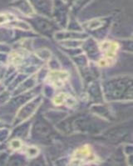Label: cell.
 Listing matches in <instances>:
<instances>
[{
	"mask_svg": "<svg viewBox=\"0 0 133 166\" xmlns=\"http://www.w3.org/2000/svg\"><path fill=\"white\" fill-rule=\"evenodd\" d=\"M10 16H11L10 14H5V13L0 14V24H3V23L8 22L10 20L9 19V17Z\"/></svg>",
	"mask_w": 133,
	"mask_h": 166,
	"instance_id": "7",
	"label": "cell"
},
{
	"mask_svg": "<svg viewBox=\"0 0 133 166\" xmlns=\"http://www.w3.org/2000/svg\"><path fill=\"white\" fill-rule=\"evenodd\" d=\"M21 146H22V143H21L19 140H18V139L13 140L11 142V147L13 149H14V150H18V149H20Z\"/></svg>",
	"mask_w": 133,
	"mask_h": 166,
	"instance_id": "8",
	"label": "cell"
},
{
	"mask_svg": "<svg viewBox=\"0 0 133 166\" xmlns=\"http://www.w3.org/2000/svg\"><path fill=\"white\" fill-rule=\"evenodd\" d=\"M95 161V156L89 145H85L75 151L73 155L72 165H84V162ZM85 163V164H86Z\"/></svg>",
	"mask_w": 133,
	"mask_h": 166,
	"instance_id": "1",
	"label": "cell"
},
{
	"mask_svg": "<svg viewBox=\"0 0 133 166\" xmlns=\"http://www.w3.org/2000/svg\"><path fill=\"white\" fill-rule=\"evenodd\" d=\"M27 154L29 157H34L38 154V150L36 147H29L27 150Z\"/></svg>",
	"mask_w": 133,
	"mask_h": 166,
	"instance_id": "6",
	"label": "cell"
},
{
	"mask_svg": "<svg viewBox=\"0 0 133 166\" xmlns=\"http://www.w3.org/2000/svg\"><path fill=\"white\" fill-rule=\"evenodd\" d=\"M68 78V73L64 71H52L48 76V82L56 88H59Z\"/></svg>",
	"mask_w": 133,
	"mask_h": 166,
	"instance_id": "2",
	"label": "cell"
},
{
	"mask_svg": "<svg viewBox=\"0 0 133 166\" xmlns=\"http://www.w3.org/2000/svg\"><path fill=\"white\" fill-rule=\"evenodd\" d=\"M67 98H68V96L66 94L62 93V94L56 95L55 97H54L53 103H54V105H61L66 100H67Z\"/></svg>",
	"mask_w": 133,
	"mask_h": 166,
	"instance_id": "4",
	"label": "cell"
},
{
	"mask_svg": "<svg viewBox=\"0 0 133 166\" xmlns=\"http://www.w3.org/2000/svg\"><path fill=\"white\" fill-rule=\"evenodd\" d=\"M118 48H119L118 45L112 41H104L100 45L101 51H102L106 54V56L109 57V58H111L112 56L116 54Z\"/></svg>",
	"mask_w": 133,
	"mask_h": 166,
	"instance_id": "3",
	"label": "cell"
},
{
	"mask_svg": "<svg viewBox=\"0 0 133 166\" xmlns=\"http://www.w3.org/2000/svg\"><path fill=\"white\" fill-rule=\"evenodd\" d=\"M112 64H113V59L111 58H109V57H106V59H101L99 61V65L101 67L109 66V65H111Z\"/></svg>",
	"mask_w": 133,
	"mask_h": 166,
	"instance_id": "5",
	"label": "cell"
}]
</instances>
